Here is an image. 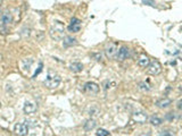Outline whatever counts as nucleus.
Returning a JSON list of instances; mask_svg holds the SVG:
<instances>
[{"label":"nucleus","instance_id":"obj_18","mask_svg":"<svg viewBox=\"0 0 182 136\" xmlns=\"http://www.w3.org/2000/svg\"><path fill=\"white\" fill-rule=\"evenodd\" d=\"M96 135H97V136H108L109 133L107 132L106 129H103V128H100V129H98V131H97Z\"/></svg>","mask_w":182,"mask_h":136},{"label":"nucleus","instance_id":"obj_14","mask_svg":"<svg viewBox=\"0 0 182 136\" xmlns=\"http://www.w3.org/2000/svg\"><path fill=\"white\" fill-rule=\"evenodd\" d=\"M76 39L72 38V36H66L65 39H64V41H63V46L65 48L67 47H73V46H75L76 44Z\"/></svg>","mask_w":182,"mask_h":136},{"label":"nucleus","instance_id":"obj_13","mask_svg":"<svg viewBox=\"0 0 182 136\" xmlns=\"http://www.w3.org/2000/svg\"><path fill=\"white\" fill-rule=\"evenodd\" d=\"M12 22H13V16H12V14L9 13V12H6V13L2 14V16H1L2 25H8Z\"/></svg>","mask_w":182,"mask_h":136},{"label":"nucleus","instance_id":"obj_11","mask_svg":"<svg viewBox=\"0 0 182 136\" xmlns=\"http://www.w3.org/2000/svg\"><path fill=\"white\" fill-rule=\"evenodd\" d=\"M138 66L139 67H141V68H147L148 67V65L150 64V59L148 58L147 56H145V55H142V56H140V58L138 59Z\"/></svg>","mask_w":182,"mask_h":136},{"label":"nucleus","instance_id":"obj_5","mask_svg":"<svg viewBox=\"0 0 182 136\" xmlns=\"http://www.w3.org/2000/svg\"><path fill=\"white\" fill-rule=\"evenodd\" d=\"M83 90H84L86 93L90 94V95H96L99 92V86H98V84L93 83V82H88V83L84 84Z\"/></svg>","mask_w":182,"mask_h":136},{"label":"nucleus","instance_id":"obj_19","mask_svg":"<svg viewBox=\"0 0 182 136\" xmlns=\"http://www.w3.org/2000/svg\"><path fill=\"white\" fill-rule=\"evenodd\" d=\"M71 24H74V25H81V21L74 17V18L71 19Z\"/></svg>","mask_w":182,"mask_h":136},{"label":"nucleus","instance_id":"obj_25","mask_svg":"<svg viewBox=\"0 0 182 136\" xmlns=\"http://www.w3.org/2000/svg\"><path fill=\"white\" fill-rule=\"evenodd\" d=\"M0 107H1V103H0Z\"/></svg>","mask_w":182,"mask_h":136},{"label":"nucleus","instance_id":"obj_17","mask_svg":"<svg viewBox=\"0 0 182 136\" xmlns=\"http://www.w3.org/2000/svg\"><path fill=\"white\" fill-rule=\"evenodd\" d=\"M81 30V25H74V24H71L68 26V31L69 32H73V33H76L79 31Z\"/></svg>","mask_w":182,"mask_h":136},{"label":"nucleus","instance_id":"obj_23","mask_svg":"<svg viewBox=\"0 0 182 136\" xmlns=\"http://www.w3.org/2000/svg\"><path fill=\"white\" fill-rule=\"evenodd\" d=\"M178 108L179 109H181V100H179V102H178Z\"/></svg>","mask_w":182,"mask_h":136},{"label":"nucleus","instance_id":"obj_7","mask_svg":"<svg viewBox=\"0 0 182 136\" xmlns=\"http://www.w3.org/2000/svg\"><path fill=\"white\" fill-rule=\"evenodd\" d=\"M117 46L115 44V43H109V44H107L106 46V48H105V53H106V56L108 57L109 59H113V58H115L117 55Z\"/></svg>","mask_w":182,"mask_h":136},{"label":"nucleus","instance_id":"obj_12","mask_svg":"<svg viewBox=\"0 0 182 136\" xmlns=\"http://www.w3.org/2000/svg\"><path fill=\"white\" fill-rule=\"evenodd\" d=\"M96 126H97V123H96L95 119H88L87 121L84 123L83 128H84L86 132H90V131H92V129H95Z\"/></svg>","mask_w":182,"mask_h":136},{"label":"nucleus","instance_id":"obj_21","mask_svg":"<svg viewBox=\"0 0 182 136\" xmlns=\"http://www.w3.org/2000/svg\"><path fill=\"white\" fill-rule=\"evenodd\" d=\"M41 69H42V64H40V66H39V69H38V72H35V74H34V77L39 74L40 72H41Z\"/></svg>","mask_w":182,"mask_h":136},{"label":"nucleus","instance_id":"obj_1","mask_svg":"<svg viewBox=\"0 0 182 136\" xmlns=\"http://www.w3.org/2000/svg\"><path fill=\"white\" fill-rule=\"evenodd\" d=\"M49 34H50V38L52 40H56V41L61 40V39L64 38V34H65L64 24L59 21H56L54 23V25L51 26L50 31H49Z\"/></svg>","mask_w":182,"mask_h":136},{"label":"nucleus","instance_id":"obj_24","mask_svg":"<svg viewBox=\"0 0 182 136\" xmlns=\"http://www.w3.org/2000/svg\"><path fill=\"white\" fill-rule=\"evenodd\" d=\"M0 13H1V0H0Z\"/></svg>","mask_w":182,"mask_h":136},{"label":"nucleus","instance_id":"obj_6","mask_svg":"<svg viewBox=\"0 0 182 136\" xmlns=\"http://www.w3.org/2000/svg\"><path fill=\"white\" fill-rule=\"evenodd\" d=\"M14 131H15V133H16L18 136H25L27 135V133H29V126H27V124L25 123H18L15 125Z\"/></svg>","mask_w":182,"mask_h":136},{"label":"nucleus","instance_id":"obj_22","mask_svg":"<svg viewBox=\"0 0 182 136\" xmlns=\"http://www.w3.org/2000/svg\"><path fill=\"white\" fill-rule=\"evenodd\" d=\"M152 135V133L150 132H147V133H143V134H141L140 136H150Z\"/></svg>","mask_w":182,"mask_h":136},{"label":"nucleus","instance_id":"obj_15","mask_svg":"<svg viewBox=\"0 0 182 136\" xmlns=\"http://www.w3.org/2000/svg\"><path fill=\"white\" fill-rule=\"evenodd\" d=\"M69 68H71V70L73 73H80V72H82L83 65L81 64V63H73V64H71Z\"/></svg>","mask_w":182,"mask_h":136},{"label":"nucleus","instance_id":"obj_20","mask_svg":"<svg viewBox=\"0 0 182 136\" xmlns=\"http://www.w3.org/2000/svg\"><path fill=\"white\" fill-rule=\"evenodd\" d=\"M139 86H140V89L141 90H146V91H149V89H150V87H149V86H148V84H146V83H140V84H139Z\"/></svg>","mask_w":182,"mask_h":136},{"label":"nucleus","instance_id":"obj_8","mask_svg":"<svg viewBox=\"0 0 182 136\" xmlns=\"http://www.w3.org/2000/svg\"><path fill=\"white\" fill-rule=\"evenodd\" d=\"M129 56H130V49L128 47H121L120 48V50H117V59L118 60H125L129 58Z\"/></svg>","mask_w":182,"mask_h":136},{"label":"nucleus","instance_id":"obj_2","mask_svg":"<svg viewBox=\"0 0 182 136\" xmlns=\"http://www.w3.org/2000/svg\"><path fill=\"white\" fill-rule=\"evenodd\" d=\"M61 81V78L58 74H56V73L54 72H49L47 77H46V80L44 81V84L48 89H56V87L59 86Z\"/></svg>","mask_w":182,"mask_h":136},{"label":"nucleus","instance_id":"obj_10","mask_svg":"<svg viewBox=\"0 0 182 136\" xmlns=\"http://www.w3.org/2000/svg\"><path fill=\"white\" fill-rule=\"evenodd\" d=\"M172 103V100L169 98H163V99H159V100H157L156 101V106L160 109H165V108H167L170 107V104Z\"/></svg>","mask_w":182,"mask_h":136},{"label":"nucleus","instance_id":"obj_9","mask_svg":"<svg viewBox=\"0 0 182 136\" xmlns=\"http://www.w3.org/2000/svg\"><path fill=\"white\" fill-rule=\"evenodd\" d=\"M23 110H24V112H25V114H27V115L34 114L35 111H37V104H35V103H33V102L27 101V102H25Z\"/></svg>","mask_w":182,"mask_h":136},{"label":"nucleus","instance_id":"obj_3","mask_svg":"<svg viewBox=\"0 0 182 136\" xmlns=\"http://www.w3.org/2000/svg\"><path fill=\"white\" fill-rule=\"evenodd\" d=\"M148 74H150V75H154V76H156L158 74H160L162 72V65L158 60H154L152 61L150 64L148 65Z\"/></svg>","mask_w":182,"mask_h":136},{"label":"nucleus","instance_id":"obj_16","mask_svg":"<svg viewBox=\"0 0 182 136\" xmlns=\"http://www.w3.org/2000/svg\"><path fill=\"white\" fill-rule=\"evenodd\" d=\"M149 123L152 124V125H154V126H159V125L163 124V119L157 117V116H152L149 118Z\"/></svg>","mask_w":182,"mask_h":136},{"label":"nucleus","instance_id":"obj_4","mask_svg":"<svg viewBox=\"0 0 182 136\" xmlns=\"http://www.w3.org/2000/svg\"><path fill=\"white\" fill-rule=\"evenodd\" d=\"M132 119H133V121H135V123L138 124H145L147 121L148 116L145 111L139 110V111H135L132 114Z\"/></svg>","mask_w":182,"mask_h":136}]
</instances>
